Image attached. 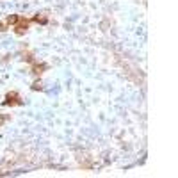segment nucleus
<instances>
[{
  "label": "nucleus",
  "instance_id": "obj_1",
  "mask_svg": "<svg viewBox=\"0 0 178 178\" xmlns=\"http://www.w3.org/2000/svg\"><path fill=\"white\" fill-rule=\"evenodd\" d=\"M29 25H31V22H29V20L23 18V16H20L18 23L12 25V27H14V34H16V36H23L25 32L29 31Z\"/></svg>",
  "mask_w": 178,
  "mask_h": 178
},
{
  "label": "nucleus",
  "instance_id": "obj_2",
  "mask_svg": "<svg viewBox=\"0 0 178 178\" xmlns=\"http://www.w3.org/2000/svg\"><path fill=\"white\" fill-rule=\"evenodd\" d=\"M23 103V102H22V98H20V94L16 91H11V93H7L6 94V100H4V105H7V107H9V105H22Z\"/></svg>",
  "mask_w": 178,
  "mask_h": 178
},
{
  "label": "nucleus",
  "instance_id": "obj_3",
  "mask_svg": "<svg viewBox=\"0 0 178 178\" xmlns=\"http://www.w3.org/2000/svg\"><path fill=\"white\" fill-rule=\"evenodd\" d=\"M45 70H46V64H45V62H37V61H34V62H32V68H31L32 75L39 77V75H41V73L45 71Z\"/></svg>",
  "mask_w": 178,
  "mask_h": 178
},
{
  "label": "nucleus",
  "instance_id": "obj_4",
  "mask_svg": "<svg viewBox=\"0 0 178 178\" xmlns=\"http://www.w3.org/2000/svg\"><path fill=\"white\" fill-rule=\"evenodd\" d=\"M32 22H34V23H39V25H46L48 23V18H46L45 14H36V16L32 18Z\"/></svg>",
  "mask_w": 178,
  "mask_h": 178
},
{
  "label": "nucleus",
  "instance_id": "obj_5",
  "mask_svg": "<svg viewBox=\"0 0 178 178\" xmlns=\"http://www.w3.org/2000/svg\"><path fill=\"white\" fill-rule=\"evenodd\" d=\"M20 20V14H9L6 18V25H16Z\"/></svg>",
  "mask_w": 178,
  "mask_h": 178
},
{
  "label": "nucleus",
  "instance_id": "obj_6",
  "mask_svg": "<svg viewBox=\"0 0 178 178\" xmlns=\"http://www.w3.org/2000/svg\"><path fill=\"white\" fill-rule=\"evenodd\" d=\"M32 91H43V84H41V80H34L31 86Z\"/></svg>",
  "mask_w": 178,
  "mask_h": 178
},
{
  "label": "nucleus",
  "instance_id": "obj_7",
  "mask_svg": "<svg viewBox=\"0 0 178 178\" xmlns=\"http://www.w3.org/2000/svg\"><path fill=\"white\" fill-rule=\"evenodd\" d=\"M22 59H23V61H27V62H34V55H32L31 52H23V57H22Z\"/></svg>",
  "mask_w": 178,
  "mask_h": 178
},
{
  "label": "nucleus",
  "instance_id": "obj_8",
  "mask_svg": "<svg viewBox=\"0 0 178 178\" xmlns=\"http://www.w3.org/2000/svg\"><path fill=\"white\" fill-rule=\"evenodd\" d=\"M6 31H7V25L0 22V32H6Z\"/></svg>",
  "mask_w": 178,
  "mask_h": 178
}]
</instances>
